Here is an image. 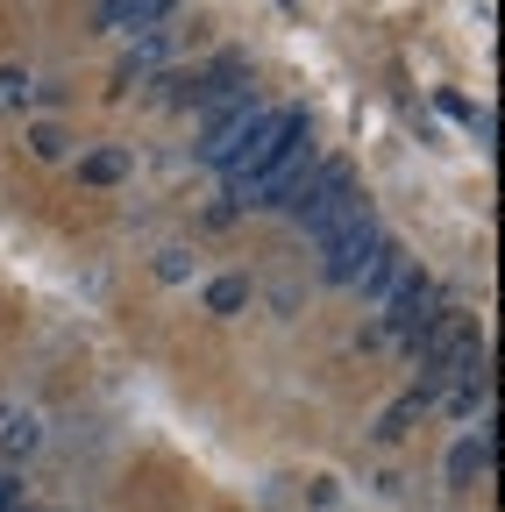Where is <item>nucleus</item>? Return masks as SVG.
<instances>
[{
    "instance_id": "f257e3e1",
    "label": "nucleus",
    "mask_w": 505,
    "mask_h": 512,
    "mask_svg": "<svg viewBox=\"0 0 505 512\" xmlns=\"http://www.w3.org/2000/svg\"><path fill=\"white\" fill-rule=\"evenodd\" d=\"M356 200H363V192H356L349 164H342V157H328V164H306V178L285 192V207H278V214H285L299 235H313V242H321V235H328V228H335V221L356 207Z\"/></svg>"
},
{
    "instance_id": "f03ea898",
    "label": "nucleus",
    "mask_w": 505,
    "mask_h": 512,
    "mask_svg": "<svg viewBox=\"0 0 505 512\" xmlns=\"http://www.w3.org/2000/svg\"><path fill=\"white\" fill-rule=\"evenodd\" d=\"M449 313H456V306H449V292H441L427 271H406V285H399L385 306H377V328H385V335L413 356V349L441 328V320H449Z\"/></svg>"
},
{
    "instance_id": "7ed1b4c3",
    "label": "nucleus",
    "mask_w": 505,
    "mask_h": 512,
    "mask_svg": "<svg viewBox=\"0 0 505 512\" xmlns=\"http://www.w3.org/2000/svg\"><path fill=\"white\" fill-rule=\"evenodd\" d=\"M385 242H392V235H385V221H377V214L356 200V207H349V214L321 235V278L356 285V278H363V264H370V256L385 249Z\"/></svg>"
},
{
    "instance_id": "20e7f679",
    "label": "nucleus",
    "mask_w": 505,
    "mask_h": 512,
    "mask_svg": "<svg viewBox=\"0 0 505 512\" xmlns=\"http://www.w3.org/2000/svg\"><path fill=\"white\" fill-rule=\"evenodd\" d=\"M299 128H306V114H299V107H264V121L249 128V136H242V150L221 164V171H228V192H242L249 178H257V171H264V164H271V157H278V150L299 136Z\"/></svg>"
},
{
    "instance_id": "39448f33",
    "label": "nucleus",
    "mask_w": 505,
    "mask_h": 512,
    "mask_svg": "<svg viewBox=\"0 0 505 512\" xmlns=\"http://www.w3.org/2000/svg\"><path fill=\"white\" fill-rule=\"evenodd\" d=\"M306 164H313V128H299V136H292L257 178H249L242 192H228V200H235V207H285V192L306 178Z\"/></svg>"
},
{
    "instance_id": "423d86ee",
    "label": "nucleus",
    "mask_w": 505,
    "mask_h": 512,
    "mask_svg": "<svg viewBox=\"0 0 505 512\" xmlns=\"http://www.w3.org/2000/svg\"><path fill=\"white\" fill-rule=\"evenodd\" d=\"M264 121V100H257V86H242L235 100H221V114L207 121V136H200V157L207 164H228L235 150H242V136Z\"/></svg>"
},
{
    "instance_id": "0eeeda50",
    "label": "nucleus",
    "mask_w": 505,
    "mask_h": 512,
    "mask_svg": "<svg viewBox=\"0 0 505 512\" xmlns=\"http://www.w3.org/2000/svg\"><path fill=\"white\" fill-rule=\"evenodd\" d=\"M406 271H413V264H406V249H399V242H385V249H377V256H370V264H363V278H356V292H363L370 306H385V299H392V292L406 285Z\"/></svg>"
},
{
    "instance_id": "6e6552de",
    "label": "nucleus",
    "mask_w": 505,
    "mask_h": 512,
    "mask_svg": "<svg viewBox=\"0 0 505 512\" xmlns=\"http://www.w3.org/2000/svg\"><path fill=\"white\" fill-rule=\"evenodd\" d=\"M242 86H249V79H242V57H214V64H207V72H200L193 86H185L178 100H200V107H214V100H235Z\"/></svg>"
},
{
    "instance_id": "1a4fd4ad",
    "label": "nucleus",
    "mask_w": 505,
    "mask_h": 512,
    "mask_svg": "<svg viewBox=\"0 0 505 512\" xmlns=\"http://www.w3.org/2000/svg\"><path fill=\"white\" fill-rule=\"evenodd\" d=\"M484 470H491V427H477L449 448V484H477Z\"/></svg>"
},
{
    "instance_id": "9d476101",
    "label": "nucleus",
    "mask_w": 505,
    "mask_h": 512,
    "mask_svg": "<svg viewBox=\"0 0 505 512\" xmlns=\"http://www.w3.org/2000/svg\"><path fill=\"white\" fill-rule=\"evenodd\" d=\"M121 178H129V150L121 143H100L79 157V185H121Z\"/></svg>"
},
{
    "instance_id": "9b49d317",
    "label": "nucleus",
    "mask_w": 505,
    "mask_h": 512,
    "mask_svg": "<svg viewBox=\"0 0 505 512\" xmlns=\"http://www.w3.org/2000/svg\"><path fill=\"white\" fill-rule=\"evenodd\" d=\"M242 306H249V278H214V285H207V313L235 320Z\"/></svg>"
},
{
    "instance_id": "f8f14e48",
    "label": "nucleus",
    "mask_w": 505,
    "mask_h": 512,
    "mask_svg": "<svg viewBox=\"0 0 505 512\" xmlns=\"http://www.w3.org/2000/svg\"><path fill=\"white\" fill-rule=\"evenodd\" d=\"M29 150H36L43 164H57V157H72V136H65L57 121H36V128H29Z\"/></svg>"
},
{
    "instance_id": "ddd939ff",
    "label": "nucleus",
    "mask_w": 505,
    "mask_h": 512,
    "mask_svg": "<svg viewBox=\"0 0 505 512\" xmlns=\"http://www.w3.org/2000/svg\"><path fill=\"white\" fill-rule=\"evenodd\" d=\"M0 448H8V456H29V448H36V420H29V413H22V420L8 413V434H0Z\"/></svg>"
},
{
    "instance_id": "4468645a",
    "label": "nucleus",
    "mask_w": 505,
    "mask_h": 512,
    "mask_svg": "<svg viewBox=\"0 0 505 512\" xmlns=\"http://www.w3.org/2000/svg\"><path fill=\"white\" fill-rule=\"evenodd\" d=\"M29 100H36L29 72H0V107H29Z\"/></svg>"
},
{
    "instance_id": "2eb2a0df",
    "label": "nucleus",
    "mask_w": 505,
    "mask_h": 512,
    "mask_svg": "<svg viewBox=\"0 0 505 512\" xmlns=\"http://www.w3.org/2000/svg\"><path fill=\"white\" fill-rule=\"evenodd\" d=\"M0 512H22V484L15 477H0Z\"/></svg>"
}]
</instances>
